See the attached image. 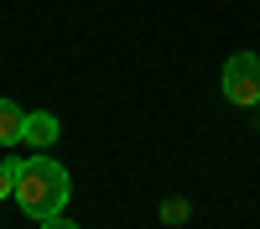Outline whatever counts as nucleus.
Listing matches in <instances>:
<instances>
[{
	"instance_id": "nucleus-4",
	"label": "nucleus",
	"mask_w": 260,
	"mask_h": 229,
	"mask_svg": "<svg viewBox=\"0 0 260 229\" xmlns=\"http://www.w3.org/2000/svg\"><path fill=\"white\" fill-rule=\"evenodd\" d=\"M21 130H26V110L11 104V99H0V146H16Z\"/></svg>"
},
{
	"instance_id": "nucleus-3",
	"label": "nucleus",
	"mask_w": 260,
	"mask_h": 229,
	"mask_svg": "<svg viewBox=\"0 0 260 229\" xmlns=\"http://www.w3.org/2000/svg\"><path fill=\"white\" fill-rule=\"evenodd\" d=\"M57 136H62V125H57L52 110H31V115H26V130H21V141H26V146H37V151H52Z\"/></svg>"
},
{
	"instance_id": "nucleus-6",
	"label": "nucleus",
	"mask_w": 260,
	"mask_h": 229,
	"mask_svg": "<svg viewBox=\"0 0 260 229\" xmlns=\"http://www.w3.org/2000/svg\"><path fill=\"white\" fill-rule=\"evenodd\" d=\"M16 172H21V161H0V203L16 193Z\"/></svg>"
},
{
	"instance_id": "nucleus-7",
	"label": "nucleus",
	"mask_w": 260,
	"mask_h": 229,
	"mask_svg": "<svg viewBox=\"0 0 260 229\" xmlns=\"http://www.w3.org/2000/svg\"><path fill=\"white\" fill-rule=\"evenodd\" d=\"M37 229H78V224H73V219H62V214H52V219H42Z\"/></svg>"
},
{
	"instance_id": "nucleus-1",
	"label": "nucleus",
	"mask_w": 260,
	"mask_h": 229,
	"mask_svg": "<svg viewBox=\"0 0 260 229\" xmlns=\"http://www.w3.org/2000/svg\"><path fill=\"white\" fill-rule=\"evenodd\" d=\"M68 193H73V182L68 172L47 156V151H37L31 161H21V172H16V203H21V214L26 219H52L68 208Z\"/></svg>"
},
{
	"instance_id": "nucleus-2",
	"label": "nucleus",
	"mask_w": 260,
	"mask_h": 229,
	"mask_svg": "<svg viewBox=\"0 0 260 229\" xmlns=\"http://www.w3.org/2000/svg\"><path fill=\"white\" fill-rule=\"evenodd\" d=\"M224 99L240 104V110L260 104V57L255 52H229V62H224Z\"/></svg>"
},
{
	"instance_id": "nucleus-5",
	"label": "nucleus",
	"mask_w": 260,
	"mask_h": 229,
	"mask_svg": "<svg viewBox=\"0 0 260 229\" xmlns=\"http://www.w3.org/2000/svg\"><path fill=\"white\" fill-rule=\"evenodd\" d=\"M161 224H187V198H167L161 203Z\"/></svg>"
}]
</instances>
